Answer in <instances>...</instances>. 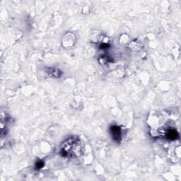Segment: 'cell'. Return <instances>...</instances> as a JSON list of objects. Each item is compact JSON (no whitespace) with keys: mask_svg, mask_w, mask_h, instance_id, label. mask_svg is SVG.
Masks as SVG:
<instances>
[{"mask_svg":"<svg viewBox=\"0 0 181 181\" xmlns=\"http://www.w3.org/2000/svg\"><path fill=\"white\" fill-rule=\"evenodd\" d=\"M60 153L62 156L67 158H77L83 153V146L79 139L70 138L62 143Z\"/></svg>","mask_w":181,"mask_h":181,"instance_id":"1","label":"cell"},{"mask_svg":"<svg viewBox=\"0 0 181 181\" xmlns=\"http://www.w3.org/2000/svg\"><path fill=\"white\" fill-rule=\"evenodd\" d=\"M110 132L113 137V140L115 142H120L121 141V130L120 128L117 126H112L110 128Z\"/></svg>","mask_w":181,"mask_h":181,"instance_id":"2","label":"cell"},{"mask_svg":"<svg viewBox=\"0 0 181 181\" xmlns=\"http://www.w3.org/2000/svg\"><path fill=\"white\" fill-rule=\"evenodd\" d=\"M166 137L169 140H175V139L178 138L179 135L175 130H170L166 133Z\"/></svg>","mask_w":181,"mask_h":181,"instance_id":"3","label":"cell"},{"mask_svg":"<svg viewBox=\"0 0 181 181\" xmlns=\"http://www.w3.org/2000/svg\"><path fill=\"white\" fill-rule=\"evenodd\" d=\"M49 75L50 76H52V77H59L60 76L57 75V74H59V75H62L61 72L59 71V70H57V69H55V68H50V71L48 72Z\"/></svg>","mask_w":181,"mask_h":181,"instance_id":"4","label":"cell"},{"mask_svg":"<svg viewBox=\"0 0 181 181\" xmlns=\"http://www.w3.org/2000/svg\"><path fill=\"white\" fill-rule=\"evenodd\" d=\"M43 166H44V163L41 161H38V162H36L35 167L37 169H41V168H42Z\"/></svg>","mask_w":181,"mask_h":181,"instance_id":"5","label":"cell"}]
</instances>
